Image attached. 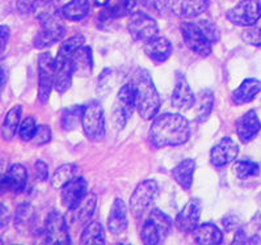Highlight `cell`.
I'll return each instance as SVG.
<instances>
[{"label":"cell","mask_w":261,"mask_h":245,"mask_svg":"<svg viewBox=\"0 0 261 245\" xmlns=\"http://www.w3.org/2000/svg\"><path fill=\"white\" fill-rule=\"evenodd\" d=\"M191 138V125L185 117L176 113H163L154 118L150 127L151 143L155 147H176Z\"/></svg>","instance_id":"obj_1"},{"label":"cell","mask_w":261,"mask_h":245,"mask_svg":"<svg viewBox=\"0 0 261 245\" xmlns=\"http://www.w3.org/2000/svg\"><path fill=\"white\" fill-rule=\"evenodd\" d=\"M132 84L136 89V107L139 116L143 120H154L159 114L162 100L151 74L146 68H141L133 77Z\"/></svg>","instance_id":"obj_2"},{"label":"cell","mask_w":261,"mask_h":245,"mask_svg":"<svg viewBox=\"0 0 261 245\" xmlns=\"http://www.w3.org/2000/svg\"><path fill=\"white\" fill-rule=\"evenodd\" d=\"M84 45V37L76 34L67 38L59 47L57 57L54 58V88L59 93H65L70 89L74 76L72 57L74 52Z\"/></svg>","instance_id":"obj_3"},{"label":"cell","mask_w":261,"mask_h":245,"mask_svg":"<svg viewBox=\"0 0 261 245\" xmlns=\"http://www.w3.org/2000/svg\"><path fill=\"white\" fill-rule=\"evenodd\" d=\"M172 230V219L159 208H152L141 231L143 245H162Z\"/></svg>","instance_id":"obj_4"},{"label":"cell","mask_w":261,"mask_h":245,"mask_svg":"<svg viewBox=\"0 0 261 245\" xmlns=\"http://www.w3.org/2000/svg\"><path fill=\"white\" fill-rule=\"evenodd\" d=\"M136 107V89L132 83L125 84L117 93L116 101L112 109V123L114 129L122 130L126 126L129 118L132 117L133 111Z\"/></svg>","instance_id":"obj_5"},{"label":"cell","mask_w":261,"mask_h":245,"mask_svg":"<svg viewBox=\"0 0 261 245\" xmlns=\"http://www.w3.org/2000/svg\"><path fill=\"white\" fill-rule=\"evenodd\" d=\"M159 194V185L155 180H145L136 187L130 197V211L137 219L143 217V215L152 207L155 199Z\"/></svg>","instance_id":"obj_6"},{"label":"cell","mask_w":261,"mask_h":245,"mask_svg":"<svg viewBox=\"0 0 261 245\" xmlns=\"http://www.w3.org/2000/svg\"><path fill=\"white\" fill-rule=\"evenodd\" d=\"M82 126L87 138L92 142H100L105 137V114L98 102L92 101L84 106Z\"/></svg>","instance_id":"obj_7"},{"label":"cell","mask_w":261,"mask_h":245,"mask_svg":"<svg viewBox=\"0 0 261 245\" xmlns=\"http://www.w3.org/2000/svg\"><path fill=\"white\" fill-rule=\"evenodd\" d=\"M230 22L239 26H253L261 17L260 0H242L226 13Z\"/></svg>","instance_id":"obj_8"},{"label":"cell","mask_w":261,"mask_h":245,"mask_svg":"<svg viewBox=\"0 0 261 245\" xmlns=\"http://www.w3.org/2000/svg\"><path fill=\"white\" fill-rule=\"evenodd\" d=\"M180 28L185 43L192 51L201 57H207L212 54L213 42L206 37L198 25L191 21H184Z\"/></svg>","instance_id":"obj_9"},{"label":"cell","mask_w":261,"mask_h":245,"mask_svg":"<svg viewBox=\"0 0 261 245\" xmlns=\"http://www.w3.org/2000/svg\"><path fill=\"white\" fill-rule=\"evenodd\" d=\"M130 36L134 41H143L147 42L151 38H154L158 34V24L151 16L145 12H133L129 17L127 24Z\"/></svg>","instance_id":"obj_10"},{"label":"cell","mask_w":261,"mask_h":245,"mask_svg":"<svg viewBox=\"0 0 261 245\" xmlns=\"http://www.w3.org/2000/svg\"><path fill=\"white\" fill-rule=\"evenodd\" d=\"M54 88V58L49 51L42 52L38 58V100L42 104L49 101Z\"/></svg>","instance_id":"obj_11"},{"label":"cell","mask_w":261,"mask_h":245,"mask_svg":"<svg viewBox=\"0 0 261 245\" xmlns=\"http://www.w3.org/2000/svg\"><path fill=\"white\" fill-rule=\"evenodd\" d=\"M45 232L54 245H72L70 231H68L66 217L58 211H51L47 215L45 223Z\"/></svg>","instance_id":"obj_12"},{"label":"cell","mask_w":261,"mask_h":245,"mask_svg":"<svg viewBox=\"0 0 261 245\" xmlns=\"http://www.w3.org/2000/svg\"><path fill=\"white\" fill-rule=\"evenodd\" d=\"M196 104V96L188 83L187 77L181 72L176 74V83L171 96V105L178 111H189Z\"/></svg>","instance_id":"obj_13"},{"label":"cell","mask_w":261,"mask_h":245,"mask_svg":"<svg viewBox=\"0 0 261 245\" xmlns=\"http://www.w3.org/2000/svg\"><path fill=\"white\" fill-rule=\"evenodd\" d=\"M88 194V182L83 177H75L62 187V203L70 211L75 210Z\"/></svg>","instance_id":"obj_14"},{"label":"cell","mask_w":261,"mask_h":245,"mask_svg":"<svg viewBox=\"0 0 261 245\" xmlns=\"http://www.w3.org/2000/svg\"><path fill=\"white\" fill-rule=\"evenodd\" d=\"M201 211L202 205L200 199H191L176 216V227L182 232H193L200 222Z\"/></svg>","instance_id":"obj_15"},{"label":"cell","mask_w":261,"mask_h":245,"mask_svg":"<svg viewBox=\"0 0 261 245\" xmlns=\"http://www.w3.org/2000/svg\"><path fill=\"white\" fill-rule=\"evenodd\" d=\"M239 146L231 138H223L210 151V161L215 168H222L237 159Z\"/></svg>","instance_id":"obj_16"},{"label":"cell","mask_w":261,"mask_h":245,"mask_svg":"<svg viewBox=\"0 0 261 245\" xmlns=\"http://www.w3.org/2000/svg\"><path fill=\"white\" fill-rule=\"evenodd\" d=\"M209 7V0H169V10L181 19L202 15Z\"/></svg>","instance_id":"obj_17"},{"label":"cell","mask_w":261,"mask_h":245,"mask_svg":"<svg viewBox=\"0 0 261 245\" xmlns=\"http://www.w3.org/2000/svg\"><path fill=\"white\" fill-rule=\"evenodd\" d=\"M172 43L168 38L163 37V36H155L154 38L147 41L145 45L146 56L158 65L168 61L169 57L172 56Z\"/></svg>","instance_id":"obj_18"},{"label":"cell","mask_w":261,"mask_h":245,"mask_svg":"<svg viewBox=\"0 0 261 245\" xmlns=\"http://www.w3.org/2000/svg\"><path fill=\"white\" fill-rule=\"evenodd\" d=\"M129 226L127 219V207L122 198L117 197L112 205L111 212L108 216V228L113 235H122Z\"/></svg>","instance_id":"obj_19"},{"label":"cell","mask_w":261,"mask_h":245,"mask_svg":"<svg viewBox=\"0 0 261 245\" xmlns=\"http://www.w3.org/2000/svg\"><path fill=\"white\" fill-rule=\"evenodd\" d=\"M261 122L255 111H248L237 121V134L243 143H248L260 132Z\"/></svg>","instance_id":"obj_20"},{"label":"cell","mask_w":261,"mask_h":245,"mask_svg":"<svg viewBox=\"0 0 261 245\" xmlns=\"http://www.w3.org/2000/svg\"><path fill=\"white\" fill-rule=\"evenodd\" d=\"M74 75L77 77H88L93 72V54L89 46H80L72 57Z\"/></svg>","instance_id":"obj_21"},{"label":"cell","mask_w":261,"mask_h":245,"mask_svg":"<svg viewBox=\"0 0 261 245\" xmlns=\"http://www.w3.org/2000/svg\"><path fill=\"white\" fill-rule=\"evenodd\" d=\"M192 235L197 245H221L223 242V232L214 223L197 226Z\"/></svg>","instance_id":"obj_22"},{"label":"cell","mask_w":261,"mask_h":245,"mask_svg":"<svg viewBox=\"0 0 261 245\" xmlns=\"http://www.w3.org/2000/svg\"><path fill=\"white\" fill-rule=\"evenodd\" d=\"M261 92V80L255 77H248L243 80L232 93V101L238 105L251 102Z\"/></svg>","instance_id":"obj_23"},{"label":"cell","mask_w":261,"mask_h":245,"mask_svg":"<svg viewBox=\"0 0 261 245\" xmlns=\"http://www.w3.org/2000/svg\"><path fill=\"white\" fill-rule=\"evenodd\" d=\"M36 223V210L29 202H22L17 206L15 211V227L21 233L33 230Z\"/></svg>","instance_id":"obj_24"},{"label":"cell","mask_w":261,"mask_h":245,"mask_svg":"<svg viewBox=\"0 0 261 245\" xmlns=\"http://www.w3.org/2000/svg\"><path fill=\"white\" fill-rule=\"evenodd\" d=\"M196 171V161L193 159H185L172 169V177L184 190H189L193 184V175Z\"/></svg>","instance_id":"obj_25"},{"label":"cell","mask_w":261,"mask_h":245,"mask_svg":"<svg viewBox=\"0 0 261 245\" xmlns=\"http://www.w3.org/2000/svg\"><path fill=\"white\" fill-rule=\"evenodd\" d=\"M89 10H91L89 0H70L61 8V16L70 21H79L88 15Z\"/></svg>","instance_id":"obj_26"},{"label":"cell","mask_w":261,"mask_h":245,"mask_svg":"<svg viewBox=\"0 0 261 245\" xmlns=\"http://www.w3.org/2000/svg\"><path fill=\"white\" fill-rule=\"evenodd\" d=\"M80 245H105V232L100 222L92 221L84 226Z\"/></svg>","instance_id":"obj_27"},{"label":"cell","mask_w":261,"mask_h":245,"mask_svg":"<svg viewBox=\"0 0 261 245\" xmlns=\"http://www.w3.org/2000/svg\"><path fill=\"white\" fill-rule=\"evenodd\" d=\"M6 177L10 184V189L12 193H20L27 186L28 181V171L22 164H12L7 171Z\"/></svg>","instance_id":"obj_28"},{"label":"cell","mask_w":261,"mask_h":245,"mask_svg":"<svg viewBox=\"0 0 261 245\" xmlns=\"http://www.w3.org/2000/svg\"><path fill=\"white\" fill-rule=\"evenodd\" d=\"M22 107L20 105L13 106L8 113H7L6 118H4L3 126H2V137L6 141H12L15 138V135L19 132L20 127V118H21Z\"/></svg>","instance_id":"obj_29"},{"label":"cell","mask_w":261,"mask_h":245,"mask_svg":"<svg viewBox=\"0 0 261 245\" xmlns=\"http://www.w3.org/2000/svg\"><path fill=\"white\" fill-rule=\"evenodd\" d=\"M96 206H97V197H96V194H87L86 198L80 202V205L75 210H72V212H75V221L87 226L91 222V219H92L93 214H95Z\"/></svg>","instance_id":"obj_30"},{"label":"cell","mask_w":261,"mask_h":245,"mask_svg":"<svg viewBox=\"0 0 261 245\" xmlns=\"http://www.w3.org/2000/svg\"><path fill=\"white\" fill-rule=\"evenodd\" d=\"M214 93L210 89H202L196 98V111H197V121L198 122H205L210 117L214 107Z\"/></svg>","instance_id":"obj_31"},{"label":"cell","mask_w":261,"mask_h":245,"mask_svg":"<svg viewBox=\"0 0 261 245\" xmlns=\"http://www.w3.org/2000/svg\"><path fill=\"white\" fill-rule=\"evenodd\" d=\"M77 166L72 164V162H66L62 164L61 167L54 171L51 175V185L53 187H63L67 182L71 180H74L77 177Z\"/></svg>","instance_id":"obj_32"},{"label":"cell","mask_w":261,"mask_h":245,"mask_svg":"<svg viewBox=\"0 0 261 245\" xmlns=\"http://www.w3.org/2000/svg\"><path fill=\"white\" fill-rule=\"evenodd\" d=\"M84 106H72L68 107L66 111H63L61 118V125L62 129L65 131H70L74 130L79 122L82 123V117H83Z\"/></svg>","instance_id":"obj_33"},{"label":"cell","mask_w":261,"mask_h":245,"mask_svg":"<svg viewBox=\"0 0 261 245\" xmlns=\"http://www.w3.org/2000/svg\"><path fill=\"white\" fill-rule=\"evenodd\" d=\"M233 171L239 178H248L252 176H257L260 168L256 162L249 161V160H240L235 164Z\"/></svg>","instance_id":"obj_34"},{"label":"cell","mask_w":261,"mask_h":245,"mask_svg":"<svg viewBox=\"0 0 261 245\" xmlns=\"http://www.w3.org/2000/svg\"><path fill=\"white\" fill-rule=\"evenodd\" d=\"M37 122L34 120L33 117H25L24 120L21 121L19 127V137L22 142H32L34 134L37 131Z\"/></svg>","instance_id":"obj_35"},{"label":"cell","mask_w":261,"mask_h":245,"mask_svg":"<svg viewBox=\"0 0 261 245\" xmlns=\"http://www.w3.org/2000/svg\"><path fill=\"white\" fill-rule=\"evenodd\" d=\"M197 25L200 26L201 31L205 33V36L212 41L213 43L217 42V41L221 38V33H219V29L217 28V25L214 22L209 21V20H201V21L197 22Z\"/></svg>","instance_id":"obj_36"},{"label":"cell","mask_w":261,"mask_h":245,"mask_svg":"<svg viewBox=\"0 0 261 245\" xmlns=\"http://www.w3.org/2000/svg\"><path fill=\"white\" fill-rule=\"evenodd\" d=\"M242 40L252 46L261 47V26H251L242 33Z\"/></svg>","instance_id":"obj_37"},{"label":"cell","mask_w":261,"mask_h":245,"mask_svg":"<svg viewBox=\"0 0 261 245\" xmlns=\"http://www.w3.org/2000/svg\"><path fill=\"white\" fill-rule=\"evenodd\" d=\"M51 141V130L47 125H38L37 126V131L34 134L33 139V144L36 146H43V144L50 143Z\"/></svg>","instance_id":"obj_38"},{"label":"cell","mask_w":261,"mask_h":245,"mask_svg":"<svg viewBox=\"0 0 261 245\" xmlns=\"http://www.w3.org/2000/svg\"><path fill=\"white\" fill-rule=\"evenodd\" d=\"M141 3L158 15H163L169 8V0H141Z\"/></svg>","instance_id":"obj_39"},{"label":"cell","mask_w":261,"mask_h":245,"mask_svg":"<svg viewBox=\"0 0 261 245\" xmlns=\"http://www.w3.org/2000/svg\"><path fill=\"white\" fill-rule=\"evenodd\" d=\"M32 176H33V180L38 181V182H42V181L46 180L49 177V168H47L46 162H43L42 160H38V161L34 162Z\"/></svg>","instance_id":"obj_40"},{"label":"cell","mask_w":261,"mask_h":245,"mask_svg":"<svg viewBox=\"0 0 261 245\" xmlns=\"http://www.w3.org/2000/svg\"><path fill=\"white\" fill-rule=\"evenodd\" d=\"M38 0H17V10L22 15H29L37 8Z\"/></svg>","instance_id":"obj_41"},{"label":"cell","mask_w":261,"mask_h":245,"mask_svg":"<svg viewBox=\"0 0 261 245\" xmlns=\"http://www.w3.org/2000/svg\"><path fill=\"white\" fill-rule=\"evenodd\" d=\"M32 245H54L45 230H38L37 232L34 233V239Z\"/></svg>","instance_id":"obj_42"},{"label":"cell","mask_w":261,"mask_h":245,"mask_svg":"<svg viewBox=\"0 0 261 245\" xmlns=\"http://www.w3.org/2000/svg\"><path fill=\"white\" fill-rule=\"evenodd\" d=\"M10 28L7 25H2L0 26V56L3 54V51L6 50L7 43H8V40H10Z\"/></svg>","instance_id":"obj_43"},{"label":"cell","mask_w":261,"mask_h":245,"mask_svg":"<svg viewBox=\"0 0 261 245\" xmlns=\"http://www.w3.org/2000/svg\"><path fill=\"white\" fill-rule=\"evenodd\" d=\"M223 223L224 228L227 231H232V230H239V226H240V222L237 216H233V215H227L226 217H223Z\"/></svg>","instance_id":"obj_44"},{"label":"cell","mask_w":261,"mask_h":245,"mask_svg":"<svg viewBox=\"0 0 261 245\" xmlns=\"http://www.w3.org/2000/svg\"><path fill=\"white\" fill-rule=\"evenodd\" d=\"M8 222H10V211L3 203H0V230L6 228Z\"/></svg>","instance_id":"obj_45"},{"label":"cell","mask_w":261,"mask_h":245,"mask_svg":"<svg viewBox=\"0 0 261 245\" xmlns=\"http://www.w3.org/2000/svg\"><path fill=\"white\" fill-rule=\"evenodd\" d=\"M247 242H248V239H247L246 232H244L242 228H239V230L237 231V233H235V237H233L231 245H246Z\"/></svg>","instance_id":"obj_46"},{"label":"cell","mask_w":261,"mask_h":245,"mask_svg":"<svg viewBox=\"0 0 261 245\" xmlns=\"http://www.w3.org/2000/svg\"><path fill=\"white\" fill-rule=\"evenodd\" d=\"M4 86H6V74H4V70L0 67V93L3 92Z\"/></svg>","instance_id":"obj_47"},{"label":"cell","mask_w":261,"mask_h":245,"mask_svg":"<svg viewBox=\"0 0 261 245\" xmlns=\"http://www.w3.org/2000/svg\"><path fill=\"white\" fill-rule=\"evenodd\" d=\"M248 244L249 245H261V239L258 235H253L251 236L248 239Z\"/></svg>","instance_id":"obj_48"},{"label":"cell","mask_w":261,"mask_h":245,"mask_svg":"<svg viewBox=\"0 0 261 245\" xmlns=\"http://www.w3.org/2000/svg\"><path fill=\"white\" fill-rule=\"evenodd\" d=\"M93 3L97 7H107L108 4L111 3V0H93Z\"/></svg>","instance_id":"obj_49"},{"label":"cell","mask_w":261,"mask_h":245,"mask_svg":"<svg viewBox=\"0 0 261 245\" xmlns=\"http://www.w3.org/2000/svg\"><path fill=\"white\" fill-rule=\"evenodd\" d=\"M38 2H45V3H54V4H57L59 2V0H38Z\"/></svg>","instance_id":"obj_50"},{"label":"cell","mask_w":261,"mask_h":245,"mask_svg":"<svg viewBox=\"0 0 261 245\" xmlns=\"http://www.w3.org/2000/svg\"><path fill=\"white\" fill-rule=\"evenodd\" d=\"M117 245H130V244H126V242H118Z\"/></svg>","instance_id":"obj_51"},{"label":"cell","mask_w":261,"mask_h":245,"mask_svg":"<svg viewBox=\"0 0 261 245\" xmlns=\"http://www.w3.org/2000/svg\"><path fill=\"white\" fill-rule=\"evenodd\" d=\"M0 245H4V242H3V240H0Z\"/></svg>","instance_id":"obj_52"}]
</instances>
